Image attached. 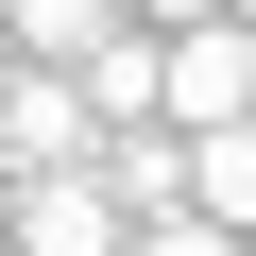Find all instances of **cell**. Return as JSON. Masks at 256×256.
Instances as JSON below:
<instances>
[{"instance_id":"obj_6","label":"cell","mask_w":256,"mask_h":256,"mask_svg":"<svg viewBox=\"0 0 256 256\" xmlns=\"http://www.w3.org/2000/svg\"><path fill=\"white\" fill-rule=\"evenodd\" d=\"M120 256H239V239H222L205 205H171V222H120Z\"/></svg>"},{"instance_id":"obj_8","label":"cell","mask_w":256,"mask_h":256,"mask_svg":"<svg viewBox=\"0 0 256 256\" xmlns=\"http://www.w3.org/2000/svg\"><path fill=\"white\" fill-rule=\"evenodd\" d=\"M239 256H256V239H239Z\"/></svg>"},{"instance_id":"obj_2","label":"cell","mask_w":256,"mask_h":256,"mask_svg":"<svg viewBox=\"0 0 256 256\" xmlns=\"http://www.w3.org/2000/svg\"><path fill=\"white\" fill-rule=\"evenodd\" d=\"M0 256H120L102 171H0Z\"/></svg>"},{"instance_id":"obj_5","label":"cell","mask_w":256,"mask_h":256,"mask_svg":"<svg viewBox=\"0 0 256 256\" xmlns=\"http://www.w3.org/2000/svg\"><path fill=\"white\" fill-rule=\"evenodd\" d=\"M102 34H120V0H0V52H34V68H68Z\"/></svg>"},{"instance_id":"obj_1","label":"cell","mask_w":256,"mask_h":256,"mask_svg":"<svg viewBox=\"0 0 256 256\" xmlns=\"http://www.w3.org/2000/svg\"><path fill=\"white\" fill-rule=\"evenodd\" d=\"M154 120H171V137H205V120H256V34H239V18L154 34Z\"/></svg>"},{"instance_id":"obj_3","label":"cell","mask_w":256,"mask_h":256,"mask_svg":"<svg viewBox=\"0 0 256 256\" xmlns=\"http://www.w3.org/2000/svg\"><path fill=\"white\" fill-rule=\"evenodd\" d=\"M0 171H86V102H68V68H0Z\"/></svg>"},{"instance_id":"obj_7","label":"cell","mask_w":256,"mask_h":256,"mask_svg":"<svg viewBox=\"0 0 256 256\" xmlns=\"http://www.w3.org/2000/svg\"><path fill=\"white\" fill-rule=\"evenodd\" d=\"M120 18H137V34H188V18H222V0H120Z\"/></svg>"},{"instance_id":"obj_4","label":"cell","mask_w":256,"mask_h":256,"mask_svg":"<svg viewBox=\"0 0 256 256\" xmlns=\"http://www.w3.org/2000/svg\"><path fill=\"white\" fill-rule=\"evenodd\" d=\"M188 205L222 239H256V120H205V137H188Z\"/></svg>"}]
</instances>
